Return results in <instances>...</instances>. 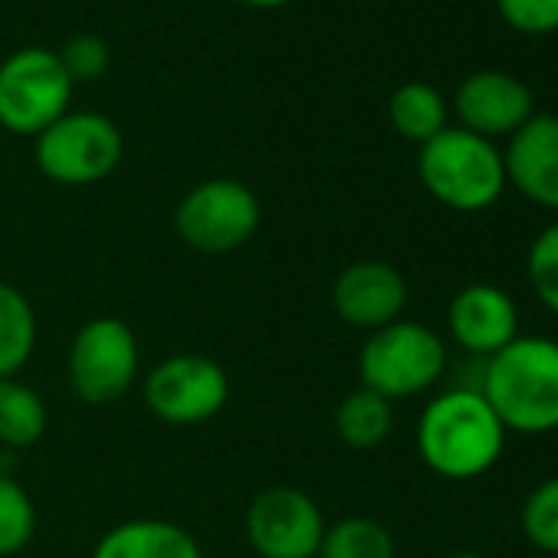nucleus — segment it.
<instances>
[{
	"mask_svg": "<svg viewBox=\"0 0 558 558\" xmlns=\"http://www.w3.org/2000/svg\"><path fill=\"white\" fill-rule=\"evenodd\" d=\"M480 395L506 434L538 437L558 430V339H512L483 362Z\"/></svg>",
	"mask_w": 558,
	"mask_h": 558,
	"instance_id": "nucleus-1",
	"label": "nucleus"
},
{
	"mask_svg": "<svg viewBox=\"0 0 558 558\" xmlns=\"http://www.w3.org/2000/svg\"><path fill=\"white\" fill-rule=\"evenodd\" d=\"M506 447V427L480 388H450L437 395L417 421V453L444 480H476L496 466Z\"/></svg>",
	"mask_w": 558,
	"mask_h": 558,
	"instance_id": "nucleus-2",
	"label": "nucleus"
},
{
	"mask_svg": "<svg viewBox=\"0 0 558 558\" xmlns=\"http://www.w3.org/2000/svg\"><path fill=\"white\" fill-rule=\"evenodd\" d=\"M417 174L434 201L450 210L476 214L493 207L506 191L502 151L463 125H447L421 145Z\"/></svg>",
	"mask_w": 558,
	"mask_h": 558,
	"instance_id": "nucleus-3",
	"label": "nucleus"
},
{
	"mask_svg": "<svg viewBox=\"0 0 558 558\" xmlns=\"http://www.w3.org/2000/svg\"><path fill=\"white\" fill-rule=\"evenodd\" d=\"M447 372L444 339L411 319H398L378 332H368L359 352L362 388L395 401L430 391Z\"/></svg>",
	"mask_w": 558,
	"mask_h": 558,
	"instance_id": "nucleus-4",
	"label": "nucleus"
},
{
	"mask_svg": "<svg viewBox=\"0 0 558 558\" xmlns=\"http://www.w3.org/2000/svg\"><path fill=\"white\" fill-rule=\"evenodd\" d=\"M73 80L60 53L44 47L17 50L0 63V125L14 135H40L70 112Z\"/></svg>",
	"mask_w": 558,
	"mask_h": 558,
	"instance_id": "nucleus-5",
	"label": "nucleus"
},
{
	"mask_svg": "<svg viewBox=\"0 0 558 558\" xmlns=\"http://www.w3.org/2000/svg\"><path fill=\"white\" fill-rule=\"evenodd\" d=\"M259 197L233 178L194 184L174 210V230L181 243L197 253H233L246 246L259 230Z\"/></svg>",
	"mask_w": 558,
	"mask_h": 558,
	"instance_id": "nucleus-6",
	"label": "nucleus"
},
{
	"mask_svg": "<svg viewBox=\"0 0 558 558\" xmlns=\"http://www.w3.org/2000/svg\"><path fill=\"white\" fill-rule=\"evenodd\" d=\"M37 168L66 187H86L109 178L122 161V132L109 116L66 112L37 135Z\"/></svg>",
	"mask_w": 558,
	"mask_h": 558,
	"instance_id": "nucleus-7",
	"label": "nucleus"
},
{
	"mask_svg": "<svg viewBox=\"0 0 558 558\" xmlns=\"http://www.w3.org/2000/svg\"><path fill=\"white\" fill-rule=\"evenodd\" d=\"M66 375L80 401L102 408L125 398L138 378V339L116 316L89 319L70 345Z\"/></svg>",
	"mask_w": 558,
	"mask_h": 558,
	"instance_id": "nucleus-8",
	"label": "nucleus"
},
{
	"mask_svg": "<svg viewBox=\"0 0 558 558\" xmlns=\"http://www.w3.org/2000/svg\"><path fill=\"white\" fill-rule=\"evenodd\" d=\"M142 398L161 424L194 427L223 411L230 378L207 355H171L145 375Z\"/></svg>",
	"mask_w": 558,
	"mask_h": 558,
	"instance_id": "nucleus-9",
	"label": "nucleus"
},
{
	"mask_svg": "<svg viewBox=\"0 0 558 558\" xmlns=\"http://www.w3.org/2000/svg\"><path fill=\"white\" fill-rule=\"evenodd\" d=\"M243 525L259 558H316L326 535L319 502L296 486L259 489L246 506Z\"/></svg>",
	"mask_w": 558,
	"mask_h": 558,
	"instance_id": "nucleus-10",
	"label": "nucleus"
},
{
	"mask_svg": "<svg viewBox=\"0 0 558 558\" xmlns=\"http://www.w3.org/2000/svg\"><path fill=\"white\" fill-rule=\"evenodd\" d=\"M336 316L365 332L398 323L408 310V279L385 259H359L336 276Z\"/></svg>",
	"mask_w": 558,
	"mask_h": 558,
	"instance_id": "nucleus-11",
	"label": "nucleus"
},
{
	"mask_svg": "<svg viewBox=\"0 0 558 558\" xmlns=\"http://www.w3.org/2000/svg\"><path fill=\"white\" fill-rule=\"evenodd\" d=\"M453 109L460 125L483 138L512 135L535 116L532 89L506 70L470 73L453 93Z\"/></svg>",
	"mask_w": 558,
	"mask_h": 558,
	"instance_id": "nucleus-12",
	"label": "nucleus"
},
{
	"mask_svg": "<svg viewBox=\"0 0 558 558\" xmlns=\"http://www.w3.org/2000/svg\"><path fill=\"white\" fill-rule=\"evenodd\" d=\"M447 326L463 352L486 362L519 339V310L506 290L493 283H470L450 300Z\"/></svg>",
	"mask_w": 558,
	"mask_h": 558,
	"instance_id": "nucleus-13",
	"label": "nucleus"
},
{
	"mask_svg": "<svg viewBox=\"0 0 558 558\" xmlns=\"http://www.w3.org/2000/svg\"><path fill=\"white\" fill-rule=\"evenodd\" d=\"M506 184L538 207L558 210V116L535 112L512 132L506 151Z\"/></svg>",
	"mask_w": 558,
	"mask_h": 558,
	"instance_id": "nucleus-14",
	"label": "nucleus"
},
{
	"mask_svg": "<svg viewBox=\"0 0 558 558\" xmlns=\"http://www.w3.org/2000/svg\"><path fill=\"white\" fill-rule=\"evenodd\" d=\"M89 558H204L197 538L168 519H129L112 525Z\"/></svg>",
	"mask_w": 558,
	"mask_h": 558,
	"instance_id": "nucleus-15",
	"label": "nucleus"
},
{
	"mask_svg": "<svg viewBox=\"0 0 558 558\" xmlns=\"http://www.w3.org/2000/svg\"><path fill=\"white\" fill-rule=\"evenodd\" d=\"M395 427V404L368 388L349 391L336 408V434L352 450H375Z\"/></svg>",
	"mask_w": 558,
	"mask_h": 558,
	"instance_id": "nucleus-16",
	"label": "nucleus"
},
{
	"mask_svg": "<svg viewBox=\"0 0 558 558\" xmlns=\"http://www.w3.org/2000/svg\"><path fill=\"white\" fill-rule=\"evenodd\" d=\"M37 349V313L31 300L11 287L0 283V381L17 378Z\"/></svg>",
	"mask_w": 558,
	"mask_h": 558,
	"instance_id": "nucleus-17",
	"label": "nucleus"
},
{
	"mask_svg": "<svg viewBox=\"0 0 558 558\" xmlns=\"http://www.w3.org/2000/svg\"><path fill=\"white\" fill-rule=\"evenodd\" d=\"M47 424V401L40 398L37 388L24 385L21 378L0 381V447H34L44 437Z\"/></svg>",
	"mask_w": 558,
	"mask_h": 558,
	"instance_id": "nucleus-18",
	"label": "nucleus"
},
{
	"mask_svg": "<svg viewBox=\"0 0 558 558\" xmlns=\"http://www.w3.org/2000/svg\"><path fill=\"white\" fill-rule=\"evenodd\" d=\"M388 119L398 135L424 145L447 129V102L430 83H404L391 93Z\"/></svg>",
	"mask_w": 558,
	"mask_h": 558,
	"instance_id": "nucleus-19",
	"label": "nucleus"
},
{
	"mask_svg": "<svg viewBox=\"0 0 558 558\" xmlns=\"http://www.w3.org/2000/svg\"><path fill=\"white\" fill-rule=\"evenodd\" d=\"M395 555H398L395 538L378 519L349 515L326 525L316 558H395Z\"/></svg>",
	"mask_w": 558,
	"mask_h": 558,
	"instance_id": "nucleus-20",
	"label": "nucleus"
},
{
	"mask_svg": "<svg viewBox=\"0 0 558 558\" xmlns=\"http://www.w3.org/2000/svg\"><path fill=\"white\" fill-rule=\"evenodd\" d=\"M37 532V506L34 496L27 493V486L0 470V558L21 555Z\"/></svg>",
	"mask_w": 558,
	"mask_h": 558,
	"instance_id": "nucleus-21",
	"label": "nucleus"
},
{
	"mask_svg": "<svg viewBox=\"0 0 558 558\" xmlns=\"http://www.w3.org/2000/svg\"><path fill=\"white\" fill-rule=\"evenodd\" d=\"M522 535L545 555H558V476L538 483L519 512Z\"/></svg>",
	"mask_w": 558,
	"mask_h": 558,
	"instance_id": "nucleus-22",
	"label": "nucleus"
},
{
	"mask_svg": "<svg viewBox=\"0 0 558 558\" xmlns=\"http://www.w3.org/2000/svg\"><path fill=\"white\" fill-rule=\"evenodd\" d=\"M525 276L535 300L558 316V220L538 230L525 256Z\"/></svg>",
	"mask_w": 558,
	"mask_h": 558,
	"instance_id": "nucleus-23",
	"label": "nucleus"
},
{
	"mask_svg": "<svg viewBox=\"0 0 558 558\" xmlns=\"http://www.w3.org/2000/svg\"><path fill=\"white\" fill-rule=\"evenodd\" d=\"M60 63H63V70L70 73L73 83H93L109 70V47L96 34H76L63 47Z\"/></svg>",
	"mask_w": 558,
	"mask_h": 558,
	"instance_id": "nucleus-24",
	"label": "nucleus"
},
{
	"mask_svg": "<svg viewBox=\"0 0 558 558\" xmlns=\"http://www.w3.org/2000/svg\"><path fill=\"white\" fill-rule=\"evenodd\" d=\"M502 21L522 34L558 31V0H496Z\"/></svg>",
	"mask_w": 558,
	"mask_h": 558,
	"instance_id": "nucleus-25",
	"label": "nucleus"
},
{
	"mask_svg": "<svg viewBox=\"0 0 558 558\" xmlns=\"http://www.w3.org/2000/svg\"><path fill=\"white\" fill-rule=\"evenodd\" d=\"M243 8H256V11H276V8H287L293 0H236Z\"/></svg>",
	"mask_w": 558,
	"mask_h": 558,
	"instance_id": "nucleus-26",
	"label": "nucleus"
},
{
	"mask_svg": "<svg viewBox=\"0 0 558 558\" xmlns=\"http://www.w3.org/2000/svg\"><path fill=\"white\" fill-rule=\"evenodd\" d=\"M444 558H483V555H476V551H453V555H444Z\"/></svg>",
	"mask_w": 558,
	"mask_h": 558,
	"instance_id": "nucleus-27",
	"label": "nucleus"
}]
</instances>
